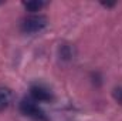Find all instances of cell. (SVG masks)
<instances>
[{
    "mask_svg": "<svg viewBox=\"0 0 122 121\" xmlns=\"http://www.w3.org/2000/svg\"><path fill=\"white\" fill-rule=\"evenodd\" d=\"M48 20L43 14H30L21 22V30L27 34H34L38 33L43 29H46Z\"/></svg>",
    "mask_w": 122,
    "mask_h": 121,
    "instance_id": "obj_1",
    "label": "cell"
},
{
    "mask_svg": "<svg viewBox=\"0 0 122 121\" xmlns=\"http://www.w3.org/2000/svg\"><path fill=\"white\" fill-rule=\"evenodd\" d=\"M20 111L24 116L33 118L34 121H48V118L44 114V111L38 107V104L33 98H24L20 103Z\"/></svg>",
    "mask_w": 122,
    "mask_h": 121,
    "instance_id": "obj_2",
    "label": "cell"
},
{
    "mask_svg": "<svg viewBox=\"0 0 122 121\" xmlns=\"http://www.w3.org/2000/svg\"><path fill=\"white\" fill-rule=\"evenodd\" d=\"M30 94H31V98L36 103H47V101L53 100L51 91L48 90L46 86H43V84H34V86H31Z\"/></svg>",
    "mask_w": 122,
    "mask_h": 121,
    "instance_id": "obj_3",
    "label": "cell"
},
{
    "mask_svg": "<svg viewBox=\"0 0 122 121\" xmlns=\"http://www.w3.org/2000/svg\"><path fill=\"white\" fill-rule=\"evenodd\" d=\"M11 103V93L7 88H0V111L7 108Z\"/></svg>",
    "mask_w": 122,
    "mask_h": 121,
    "instance_id": "obj_4",
    "label": "cell"
},
{
    "mask_svg": "<svg viewBox=\"0 0 122 121\" xmlns=\"http://www.w3.org/2000/svg\"><path fill=\"white\" fill-rule=\"evenodd\" d=\"M23 6L26 7V10H29L31 13H36V11H40L46 6V3L44 1H40V0H33V1H24Z\"/></svg>",
    "mask_w": 122,
    "mask_h": 121,
    "instance_id": "obj_5",
    "label": "cell"
},
{
    "mask_svg": "<svg viewBox=\"0 0 122 121\" xmlns=\"http://www.w3.org/2000/svg\"><path fill=\"white\" fill-rule=\"evenodd\" d=\"M112 95H114V98H115L117 103L122 104V87H115L114 91H112Z\"/></svg>",
    "mask_w": 122,
    "mask_h": 121,
    "instance_id": "obj_6",
    "label": "cell"
}]
</instances>
